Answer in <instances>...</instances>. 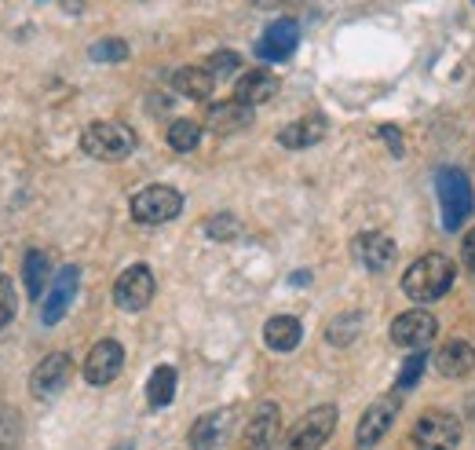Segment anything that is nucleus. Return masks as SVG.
<instances>
[{
	"instance_id": "b1692460",
	"label": "nucleus",
	"mask_w": 475,
	"mask_h": 450,
	"mask_svg": "<svg viewBox=\"0 0 475 450\" xmlns=\"http://www.w3.org/2000/svg\"><path fill=\"white\" fill-rule=\"evenodd\" d=\"M176 399V370L172 367H157L154 374H150V381H147V403L154 407V410H161V407H168Z\"/></svg>"
},
{
	"instance_id": "5701e85b",
	"label": "nucleus",
	"mask_w": 475,
	"mask_h": 450,
	"mask_svg": "<svg viewBox=\"0 0 475 450\" xmlns=\"http://www.w3.org/2000/svg\"><path fill=\"white\" fill-rule=\"evenodd\" d=\"M48 272H52L48 253L30 249V253H26V263H23V275H26V293H30V301H44V290H48Z\"/></svg>"
},
{
	"instance_id": "f03ea898",
	"label": "nucleus",
	"mask_w": 475,
	"mask_h": 450,
	"mask_svg": "<svg viewBox=\"0 0 475 450\" xmlns=\"http://www.w3.org/2000/svg\"><path fill=\"white\" fill-rule=\"evenodd\" d=\"M81 150L95 161H125L136 150V132L121 121H95L81 132Z\"/></svg>"
},
{
	"instance_id": "c85d7f7f",
	"label": "nucleus",
	"mask_w": 475,
	"mask_h": 450,
	"mask_svg": "<svg viewBox=\"0 0 475 450\" xmlns=\"http://www.w3.org/2000/svg\"><path fill=\"white\" fill-rule=\"evenodd\" d=\"M424 367H428V355H424V351H413V355L406 359V363H403V370H399V385H395V392H410V388L421 381Z\"/></svg>"
},
{
	"instance_id": "a878e982",
	"label": "nucleus",
	"mask_w": 475,
	"mask_h": 450,
	"mask_svg": "<svg viewBox=\"0 0 475 450\" xmlns=\"http://www.w3.org/2000/svg\"><path fill=\"white\" fill-rule=\"evenodd\" d=\"M23 439V421L15 407H0V450H19Z\"/></svg>"
},
{
	"instance_id": "c756f323",
	"label": "nucleus",
	"mask_w": 475,
	"mask_h": 450,
	"mask_svg": "<svg viewBox=\"0 0 475 450\" xmlns=\"http://www.w3.org/2000/svg\"><path fill=\"white\" fill-rule=\"evenodd\" d=\"M205 235H209L213 242H231V238L242 235V224H238L234 216H209V220H205Z\"/></svg>"
},
{
	"instance_id": "1a4fd4ad",
	"label": "nucleus",
	"mask_w": 475,
	"mask_h": 450,
	"mask_svg": "<svg viewBox=\"0 0 475 450\" xmlns=\"http://www.w3.org/2000/svg\"><path fill=\"white\" fill-rule=\"evenodd\" d=\"M351 253H355V260L366 267V272L380 275V272H388V267L395 263L399 249H395V242L385 231H362V235H355Z\"/></svg>"
},
{
	"instance_id": "20e7f679",
	"label": "nucleus",
	"mask_w": 475,
	"mask_h": 450,
	"mask_svg": "<svg viewBox=\"0 0 475 450\" xmlns=\"http://www.w3.org/2000/svg\"><path fill=\"white\" fill-rule=\"evenodd\" d=\"M333 428H337V407L322 403V407L308 410L290 432H285V439L278 443V450H322L326 439L333 436Z\"/></svg>"
},
{
	"instance_id": "4be33fe9",
	"label": "nucleus",
	"mask_w": 475,
	"mask_h": 450,
	"mask_svg": "<svg viewBox=\"0 0 475 450\" xmlns=\"http://www.w3.org/2000/svg\"><path fill=\"white\" fill-rule=\"evenodd\" d=\"M300 337H304V326L293 315H274L263 326V340L271 351H293L300 344Z\"/></svg>"
},
{
	"instance_id": "f704fd0d",
	"label": "nucleus",
	"mask_w": 475,
	"mask_h": 450,
	"mask_svg": "<svg viewBox=\"0 0 475 450\" xmlns=\"http://www.w3.org/2000/svg\"><path fill=\"white\" fill-rule=\"evenodd\" d=\"M281 5H293V0H252V8H281Z\"/></svg>"
},
{
	"instance_id": "6ab92c4d",
	"label": "nucleus",
	"mask_w": 475,
	"mask_h": 450,
	"mask_svg": "<svg viewBox=\"0 0 475 450\" xmlns=\"http://www.w3.org/2000/svg\"><path fill=\"white\" fill-rule=\"evenodd\" d=\"M274 92H278V77L271 70H249L234 84V100H242L249 107H260V103L274 100Z\"/></svg>"
},
{
	"instance_id": "6e6552de",
	"label": "nucleus",
	"mask_w": 475,
	"mask_h": 450,
	"mask_svg": "<svg viewBox=\"0 0 475 450\" xmlns=\"http://www.w3.org/2000/svg\"><path fill=\"white\" fill-rule=\"evenodd\" d=\"M70 378H73V359L66 351H52L33 367L30 392H33V399H55L70 385Z\"/></svg>"
},
{
	"instance_id": "9d476101",
	"label": "nucleus",
	"mask_w": 475,
	"mask_h": 450,
	"mask_svg": "<svg viewBox=\"0 0 475 450\" xmlns=\"http://www.w3.org/2000/svg\"><path fill=\"white\" fill-rule=\"evenodd\" d=\"M395 414H399V396H380V399L362 414V421H358V428H355V443H358L362 450L376 446L380 439L388 436Z\"/></svg>"
},
{
	"instance_id": "f3484780",
	"label": "nucleus",
	"mask_w": 475,
	"mask_h": 450,
	"mask_svg": "<svg viewBox=\"0 0 475 450\" xmlns=\"http://www.w3.org/2000/svg\"><path fill=\"white\" fill-rule=\"evenodd\" d=\"M326 129L329 125H326L322 114H308V118H297L293 125H285L278 132V143L290 147V150H308V147H315V143L326 139Z\"/></svg>"
},
{
	"instance_id": "7ed1b4c3",
	"label": "nucleus",
	"mask_w": 475,
	"mask_h": 450,
	"mask_svg": "<svg viewBox=\"0 0 475 450\" xmlns=\"http://www.w3.org/2000/svg\"><path fill=\"white\" fill-rule=\"evenodd\" d=\"M435 191H439V202H442V227L461 231L464 220L475 209V195H471L468 176L461 168H439L435 172Z\"/></svg>"
},
{
	"instance_id": "a211bd4d",
	"label": "nucleus",
	"mask_w": 475,
	"mask_h": 450,
	"mask_svg": "<svg viewBox=\"0 0 475 450\" xmlns=\"http://www.w3.org/2000/svg\"><path fill=\"white\" fill-rule=\"evenodd\" d=\"M435 367L442 378H468L475 370V348L468 340H446L439 351H435Z\"/></svg>"
},
{
	"instance_id": "cd10ccee",
	"label": "nucleus",
	"mask_w": 475,
	"mask_h": 450,
	"mask_svg": "<svg viewBox=\"0 0 475 450\" xmlns=\"http://www.w3.org/2000/svg\"><path fill=\"white\" fill-rule=\"evenodd\" d=\"M88 55H91L95 62H125V59H128V44L118 41V37H107V41H95V44L88 48Z\"/></svg>"
},
{
	"instance_id": "2f4dec72",
	"label": "nucleus",
	"mask_w": 475,
	"mask_h": 450,
	"mask_svg": "<svg viewBox=\"0 0 475 450\" xmlns=\"http://www.w3.org/2000/svg\"><path fill=\"white\" fill-rule=\"evenodd\" d=\"M15 286H12V279L0 272V326H8L12 319H15Z\"/></svg>"
},
{
	"instance_id": "f257e3e1",
	"label": "nucleus",
	"mask_w": 475,
	"mask_h": 450,
	"mask_svg": "<svg viewBox=\"0 0 475 450\" xmlns=\"http://www.w3.org/2000/svg\"><path fill=\"white\" fill-rule=\"evenodd\" d=\"M453 286V263L442 253H428L421 260H413L403 275V293L417 304H432L439 297H446Z\"/></svg>"
},
{
	"instance_id": "412c9836",
	"label": "nucleus",
	"mask_w": 475,
	"mask_h": 450,
	"mask_svg": "<svg viewBox=\"0 0 475 450\" xmlns=\"http://www.w3.org/2000/svg\"><path fill=\"white\" fill-rule=\"evenodd\" d=\"M172 88L186 100H209L213 88H216V77L205 66H183L172 73Z\"/></svg>"
},
{
	"instance_id": "72a5a7b5",
	"label": "nucleus",
	"mask_w": 475,
	"mask_h": 450,
	"mask_svg": "<svg viewBox=\"0 0 475 450\" xmlns=\"http://www.w3.org/2000/svg\"><path fill=\"white\" fill-rule=\"evenodd\" d=\"M461 256H464V263H468V272L475 275V227L464 235V249H461Z\"/></svg>"
},
{
	"instance_id": "0eeeda50",
	"label": "nucleus",
	"mask_w": 475,
	"mask_h": 450,
	"mask_svg": "<svg viewBox=\"0 0 475 450\" xmlns=\"http://www.w3.org/2000/svg\"><path fill=\"white\" fill-rule=\"evenodd\" d=\"M154 272L147 263H132L128 272H121L118 275V282H114V304L121 308V311H143L150 301H154Z\"/></svg>"
},
{
	"instance_id": "ddd939ff",
	"label": "nucleus",
	"mask_w": 475,
	"mask_h": 450,
	"mask_svg": "<svg viewBox=\"0 0 475 450\" xmlns=\"http://www.w3.org/2000/svg\"><path fill=\"white\" fill-rule=\"evenodd\" d=\"M435 333H439V319L432 311H421V308L403 311L392 322V340L399 348H428L435 340Z\"/></svg>"
},
{
	"instance_id": "aec40b11",
	"label": "nucleus",
	"mask_w": 475,
	"mask_h": 450,
	"mask_svg": "<svg viewBox=\"0 0 475 450\" xmlns=\"http://www.w3.org/2000/svg\"><path fill=\"white\" fill-rule=\"evenodd\" d=\"M227 425H231V414H227V410H216V414L198 417L195 428H190V450H220L223 439H227Z\"/></svg>"
},
{
	"instance_id": "4468645a",
	"label": "nucleus",
	"mask_w": 475,
	"mask_h": 450,
	"mask_svg": "<svg viewBox=\"0 0 475 450\" xmlns=\"http://www.w3.org/2000/svg\"><path fill=\"white\" fill-rule=\"evenodd\" d=\"M297 44H300V26L293 19H278L256 41V59H263V62H285L297 52Z\"/></svg>"
},
{
	"instance_id": "2eb2a0df",
	"label": "nucleus",
	"mask_w": 475,
	"mask_h": 450,
	"mask_svg": "<svg viewBox=\"0 0 475 450\" xmlns=\"http://www.w3.org/2000/svg\"><path fill=\"white\" fill-rule=\"evenodd\" d=\"M278 428H281V414L274 403H260L252 410V417L245 421V432H242V450H271L274 439H278Z\"/></svg>"
},
{
	"instance_id": "393cba45",
	"label": "nucleus",
	"mask_w": 475,
	"mask_h": 450,
	"mask_svg": "<svg viewBox=\"0 0 475 450\" xmlns=\"http://www.w3.org/2000/svg\"><path fill=\"white\" fill-rule=\"evenodd\" d=\"M198 143H202V125H198V121L179 118V121L168 125V147H172L176 154H190Z\"/></svg>"
},
{
	"instance_id": "7c9ffc66",
	"label": "nucleus",
	"mask_w": 475,
	"mask_h": 450,
	"mask_svg": "<svg viewBox=\"0 0 475 450\" xmlns=\"http://www.w3.org/2000/svg\"><path fill=\"white\" fill-rule=\"evenodd\" d=\"M238 66H242V55H238V52H216V55H209V62H205V70H209L216 81L238 73Z\"/></svg>"
},
{
	"instance_id": "bb28decb",
	"label": "nucleus",
	"mask_w": 475,
	"mask_h": 450,
	"mask_svg": "<svg viewBox=\"0 0 475 450\" xmlns=\"http://www.w3.org/2000/svg\"><path fill=\"white\" fill-rule=\"evenodd\" d=\"M358 330H362V319L351 311V315L333 319V322H329V330H326V337H329V344H340V348H344V344H351V340H355V333H358Z\"/></svg>"
},
{
	"instance_id": "9b49d317",
	"label": "nucleus",
	"mask_w": 475,
	"mask_h": 450,
	"mask_svg": "<svg viewBox=\"0 0 475 450\" xmlns=\"http://www.w3.org/2000/svg\"><path fill=\"white\" fill-rule=\"evenodd\" d=\"M77 286H81V272H77V263H66L62 272L55 275V282L48 286L44 301H41V322H44V326H55V322L70 311Z\"/></svg>"
},
{
	"instance_id": "dca6fc26",
	"label": "nucleus",
	"mask_w": 475,
	"mask_h": 450,
	"mask_svg": "<svg viewBox=\"0 0 475 450\" xmlns=\"http://www.w3.org/2000/svg\"><path fill=\"white\" fill-rule=\"evenodd\" d=\"M205 125H209V132H216V136L242 132V129H249V125H252V107H249V103H242V100L216 103V107H209Z\"/></svg>"
},
{
	"instance_id": "473e14b6",
	"label": "nucleus",
	"mask_w": 475,
	"mask_h": 450,
	"mask_svg": "<svg viewBox=\"0 0 475 450\" xmlns=\"http://www.w3.org/2000/svg\"><path fill=\"white\" fill-rule=\"evenodd\" d=\"M380 139L388 143V150H392L395 158H403V150H406V147H403V132H399L395 125H385V129H380Z\"/></svg>"
},
{
	"instance_id": "39448f33",
	"label": "nucleus",
	"mask_w": 475,
	"mask_h": 450,
	"mask_svg": "<svg viewBox=\"0 0 475 450\" xmlns=\"http://www.w3.org/2000/svg\"><path fill=\"white\" fill-rule=\"evenodd\" d=\"M179 209H183V195H179L176 187H165V184L143 187V191L132 198V220H136V224H147V227H157V224L176 220Z\"/></svg>"
},
{
	"instance_id": "423d86ee",
	"label": "nucleus",
	"mask_w": 475,
	"mask_h": 450,
	"mask_svg": "<svg viewBox=\"0 0 475 450\" xmlns=\"http://www.w3.org/2000/svg\"><path fill=\"white\" fill-rule=\"evenodd\" d=\"M413 450H457L461 443V421L446 410H432L424 417H417L413 432H410Z\"/></svg>"
},
{
	"instance_id": "f8f14e48",
	"label": "nucleus",
	"mask_w": 475,
	"mask_h": 450,
	"mask_svg": "<svg viewBox=\"0 0 475 450\" xmlns=\"http://www.w3.org/2000/svg\"><path fill=\"white\" fill-rule=\"evenodd\" d=\"M121 367H125V348L118 340H100L84 359V381L103 388L121 374Z\"/></svg>"
}]
</instances>
